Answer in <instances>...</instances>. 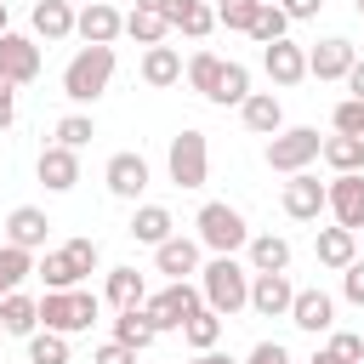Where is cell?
I'll return each instance as SVG.
<instances>
[{
    "instance_id": "836d02e7",
    "label": "cell",
    "mask_w": 364,
    "mask_h": 364,
    "mask_svg": "<svg viewBox=\"0 0 364 364\" xmlns=\"http://www.w3.org/2000/svg\"><path fill=\"white\" fill-rule=\"evenodd\" d=\"M28 273H34V256L17 250V245H0V296H11Z\"/></svg>"
},
{
    "instance_id": "6da1fadb",
    "label": "cell",
    "mask_w": 364,
    "mask_h": 364,
    "mask_svg": "<svg viewBox=\"0 0 364 364\" xmlns=\"http://www.w3.org/2000/svg\"><path fill=\"white\" fill-rule=\"evenodd\" d=\"M199 296L216 318H233L239 307H250V267H239L233 256H210L199 267Z\"/></svg>"
},
{
    "instance_id": "5bb4252c",
    "label": "cell",
    "mask_w": 364,
    "mask_h": 364,
    "mask_svg": "<svg viewBox=\"0 0 364 364\" xmlns=\"http://www.w3.org/2000/svg\"><path fill=\"white\" fill-rule=\"evenodd\" d=\"M318 210H324V182L313 171H296L284 182V216L290 222H318Z\"/></svg>"
},
{
    "instance_id": "e0dca14e",
    "label": "cell",
    "mask_w": 364,
    "mask_h": 364,
    "mask_svg": "<svg viewBox=\"0 0 364 364\" xmlns=\"http://www.w3.org/2000/svg\"><path fill=\"white\" fill-rule=\"evenodd\" d=\"M46 228H51V216L40 210V205H17L11 216H6V245H17V250H40L46 245Z\"/></svg>"
},
{
    "instance_id": "cb8c5ba5",
    "label": "cell",
    "mask_w": 364,
    "mask_h": 364,
    "mask_svg": "<svg viewBox=\"0 0 364 364\" xmlns=\"http://www.w3.org/2000/svg\"><path fill=\"white\" fill-rule=\"evenodd\" d=\"M171 228H176V222H171V210H165V205H136V216H131V228H125V233H131L136 245H165V239H171Z\"/></svg>"
},
{
    "instance_id": "9f6ffc18",
    "label": "cell",
    "mask_w": 364,
    "mask_h": 364,
    "mask_svg": "<svg viewBox=\"0 0 364 364\" xmlns=\"http://www.w3.org/2000/svg\"><path fill=\"white\" fill-rule=\"evenodd\" d=\"M358 17H364V0H358Z\"/></svg>"
},
{
    "instance_id": "f5cc1de1",
    "label": "cell",
    "mask_w": 364,
    "mask_h": 364,
    "mask_svg": "<svg viewBox=\"0 0 364 364\" xmlns=\"http://www.w3.org/2000/svg\"><path fill=\"white\" fill-rule=\"evenodd\" d=\"M307 364H341V358H330V353H313V358H307Z\"/></svg>"
},
{
    "instance_id": "d6986e66",
    "label": "cell",
    "mask_w": 364,
    "mask_h": 364,
    "mask_svg": "<svg viewBox=\"0 0 364 364\" xmlns=\"http://www.w3.org/2000/svg\"><path fill=\"white\" fill-rule=\"evenodd\" d=\"M154 267H159V273H171V284H176V279H188V273H199V239L171 233L165 245H154Z\"/></svg>"
},
{
    "instance_id": "8fae6325",
    "label": "cell",
    "mask_w": 364,
    "mask_h": 364,
    "mask_svg": "<svg viewBox=\"0 0 364 364\" xmlns=\"http://www.w3.org/2000/svg\"><path fill=\"white\" fill-rule=\"evenodd\" d=\"M290 301H296V284L284 273H250V313L262 318H290Z\"/></svg>"
},
{
    "instance_id": "7c38bea8",
    "label": "cell",
    "mask_w": 364,
    "mask_h": 364,
    "mask_svg": "<svg viewBox=\"0 0 364 364\" xmlns=\"http://www.w3.org/2000/svg\"><path fill=\"white\" fill-rule=\"evenodd\" d=\"M290 324L296 330H307V336H330L336 330V301L313 284V290H296V301H290Z\"/></svg>"
},
{
    "instance_id": "d590c367",
    "label": "cell",
    "mask_w": 364,
    "mask_h": 364,
    "mask_svg": "<svg viewBox=\"0 0 364 364\" xmlns=\"http://www.w3.org/2000/svg\"><path fill=\"white\" fill-rule=\"evenodd\" d=\"M28 364H68V336L34 330V336H28Z\"/></svg>"
},
{
    "instance_id": "4dcf8cb0",
    "label": "cell",
    "mask_w": 364,
    "mask_h": 364,
    "mask_svg": "<svg viewBox=\"0 0 364 364\" xmlns=\"http://www.w3.org/2000/svg\"><path fill=\"white\" fill-rule=\"evenodd\" d=\"M125 34L136 40V46H165V34H171V23L159 17V11H125Z\"/></svg>"
},
{
    "instance_id": "f907efd6",
    "label": "cell",
    "mask_w": 364,
    "mask_h": 364,
    "mask_svg": "<svg viewBox=\"0 0 364 364\" xmlns=\"http://www.w3.org/2000/svg\"><path fill=\"white\" fill-rule=\"evenodd\" d=\"M347 91L364 97V57H353V68H347Z\"/></svg>"
},
{
    "instance_id": "11a10c76",
    "label": "cell",
    "mask_w": 364,
    "mask_h": 364,
    "mask_svg": "<svg viewBox=\"0 0 364 364\" xmlns=\"http://www.w3.org/2000/svg\"><path fill=\"white\" fill-rule=\"evenodd\" d=\"M0 34H6V0H0Z\"/></svg>"
},
{
    "instance_id": "6f0895ef",
    "label": "cell",
    "mask_w": 364,
    "mask_h": 364,
    "mask_svg": "<svg viewBox=\"0 0 364 364\" xmlns=\"http://www.w3.org/2000/svg\"><path fill=\"white\" fill-rule=\"evenodd\" d=\"M358 364H364V358H358Z\"/></svg>"
},
{
    "instance_id": "9c48e42d",
    "label": "cell",
    "mask_w": 364,
    "mask_h": 364,
    "mask_svg": "<svg viewBox=\"0 0 364 364\" xmlns=\"http://www.w3.org/2000/svg\"><path fill=\"white\" fill-rule=\"evenodd\" d=\"M0 80H11V85H34L40 80V46L28 40V34H0Z\"/></svg>"
},
{
    "instance_id": "7bdbcfd3",
    "label": "cell",
    "mask_w": 364,
    "mask_h": 364,
    "mask_svg": "<svg viewBox=\"0 0 364 364\" xmlns=\"http://www.w3.org/2000/svg\"><path fill=\"white\" fill-rule=\"evenodd\" d=\"M330 358H341V364H358L364 358V336H353V330H330V347H324Z\"/></svg>"
},
{
    "instance_id": "2e32d148",
    "label": "cell",
    "mask_w": 364,
    "mask_h": 364,
    "mask_svg": "<svg viewBox=\"0 0 364 364\" xmlns=\"http://www.w3.org/2000/svg\"><path fill=\"white\" fill-rule=\"evenodd\" d=\"M102 182H108L114 199H136V193L148 188V159H142V154H114V159L102 165Z\"/></svg>"
},
{
    "instance_id": "60d3db41",
    "label": "cell",
    "mask_w": 364,
    "mask_h": 364,
    "mask_svg": "<svg viewBox=\"0 0 364 364\" xmlns=\"http://www.w3.org/2000/svg\"><path fill=\"white\" fill-rule=\"evenodd\" d=\"M176 28H182V34H188V40H205V34H210V28H216V11H210V6H205V0H193V6H188V11H182V23H176Z\"/></svg>"
},
{
    "instance_id": "f1b7e54d",
    "label": "cell",
    "mask_w": 364,
    "mask_h": 364,
    "mask_svg": "<svg viewBox=\"0 0 364 364\" xmlns=\"http://www.w3.org/2000/svg\"><path fill=\"white\" fill-rule=\"evenodd\" d=\"M154 336H159V330L148 324V313H142V307H125V313L114 318V341H119V347H131V353L154 347Z\"/></svg>"
},
{
    "instance_id": "d4e9b609",
    "label": "cell",
    "mask_w": 364,
    "mask_h": 364,
    "mask_svg": "<svg viewBox=\"0 0 364 364\" xmlns=\"http://www.w3.org/2000/svg\"><path fill=\"white\" fill-rule=\"evenodd\" d=\"M245 250H250V273H284L290 267V239H279V233H256Z\"/></svg>"
},
{
    "instance_id": "5b68a950",
    "label": "cell",
    "mask_w": 364,
    "mask_h": 364,
    "mask_svg": "<svg viewBox=\"0 0 364 364\" xmlns=\"http://www.w3.org/2000/svg\"><path fill=\"white\" fill-rule=\"evenodd\" d=\"M165 165H171L176 188H205L210 182V142H205V131H176Z\"/></svg>"
},
{
    "instance_id": "f6af8a7d",
    "label": "cell",
    "mask_w": 364,
    "mask_h": 364,
    "mask_svg": "<svg viewBox=\"0 0 364 364\" xmlns=\"http://www.w3.org/2000/svg\"><path fill=\"white\" fill-rule=\"evenodd\" d=\"M245 364H290V353H284V341H256Z\"/></svg>"
},
{
    "instance_id": "ab89813d",
    "label": "cell",
    "mask_w": 364,
    "mask_h": 364,
    "mask_svg": "<svg viewBox=\"0 0 364 364\" xmlns=\"http://www.w3.org/2000/svg\"><path fill=\"white\" fill-rule=\"evenodd\" d=\"M336 136H358L364 142V97L336 102Z\"/></svg>"
},
{
    "instance_id": "9a60e30c",
    "label": "cell",
    "mask_w": 364,
    "mask_h": 364,
    "mask_svg": "<svg viewBox=\"0 0 364 364\" xmlns=\"http://www.w3.org/2000/svg\"><path fill=\"white\" fill-rule=\"evenodd\" d=\"M353 40H341V34H330V40H318L313 51H307V74L313 80H347V68H353Z\"/></svg>"
},
{
    "instance_id": "74e56055",
    "label": "cell",
    "mask_w": 364,
    "mask_h": 364,
    "mask_svg": "<svg viewBox=\"0 0 364 364\" xmlns=\"http://www.w3.org/2000/svg\"><path fill=\"white\" fill-rule=\"evenodd\" d=\"M256 6H262V0H222V6H216V23H222V28H239V34H250V23H256Z\"/></svg>"
},
{
    "instance_id": "1f68e13d",
    "label": "cell",
    "mask_w": 364,
    "mask_h": 364,
    "mask_svg": "<svg viewBox=\"0 0 364 364\" xmlns=\"http://www.w3.org/2000/svg\"><path fill=\"white\" fill-rule=\"evenodd\" d=\"M182 74H188V85H193L199 97H216V80H222V57H216V51H193Z\"/></svg>"
},
{
    "instance_id": "7dc6e473",
    "label": "cell",
    "mask_w": 364,
    "mask_h": 364,
    "mask_svg": "<svg viewBox=\"0 0 364 364\" xmlns=\"http://www.w3.org/2000/svg\"><path fill=\"white\" fill-rule=\"evenodd\" d=\"M273 6H279L290 23H307V17H318V6H324V0H273Z\"/></svg>"
},
{
    "instance_id": "277c9868",
    "label": "cell",
    "mask_w": 364,
    "mask_h": 364,
    "mask_svg": "<svg viewBox=\"0 0 364 364\" xmlns=\"http://www.w3.org/2000/svg\"><path fill=\"white\" fill-rule=\"evenodd\" d=\"M193 228H199V245H205V250H216V256H233V250H245V245H250V228H245V216H239L228 199L199 205Z\"/></svg>"
},
{
    "instance_id": "681fc988",
    "label": "cell",
    "mask_w": 364,
    "mask_h": 364,
    "mask_svg": "<svg viewBox=\"0 0 364 364\" xmlns=\"http://www.w3.org/2000/svg\"><path fill=\"white\" fill-rule=\"evenodd\" d=\"M188 6H193V0H159V6H154V11H159V17H165V23H171V28H176V23H182V11H188Z\"/></svg>"
},
{
    "instance_id": "ba28073f",
    "label": "cell",
    "mask_w": 364,
    "mask_h": 364,
    "mask_svg": "<svg viewBox=\"0 0 364 364\" xmlns=\"http://www.w3.org/2000/svg\"><path fill=\"white\" fill-rule=\"evenodd\" d=\"M324 210L336 216V228L364 233V171H358V176H336V182H324Z\"/></svg>"
},
{
    "instance_id": "30bf717a",
    "label": "cell",
    "mask_w": 364,
    "mask_h": 364,
    "mask_svg": "<svg viewBox=\"0 0 364 364\" xmlns=\"http://www.w3.org/2000/svg\"><path fill=\"white\" fill-rule=\"evenodd\" d=\"M74 34H80L85 46H114V40L125 34V17H119L108 0H91V6L74 11Z\"/></svg>"
},
{
    "instance_id": "603a6c76",
    "label": "cell",
    "mask_w": 364,
    "mask_h": 364,
    "mask_svg": "<svg viewBox=\"0 0 364 364\" xmlns=\"http://www.w3.org/2000/svg\"><path fill=\"white\" fill-rule=\"evenodd\" d=\"M34 324H40V301L34 296H23V290L0 296V330L6 336H34Z\"/></svg>"
},
{
    "instance_id": "3957f363",
    "label": "cell",
    "mask_w": 364,
    "mask_h": 364,
    "mask_svg": "<svg viewBox=\"0 0 364 364\" xmlns=\"http://www.w3.org/2000/svg\"><path fill=\"white\" fill-rule=\"evenodd\" d=\"M102 313V301L91 296V290H46L40 296V324L46 330H57V336H80V330H91V318Z\"/></svg>"
},
{
    "instance_id": "f546056e",
    "label": "cell",
    "mask_w": 364,
    "mask_h": 364,
    "mask_svg": "<svg viewBox=\"0 0 364 364\" xmlns=\"http://www.w3.org/2000/svg\"><path fill=\"white\" fill-rule=\"evenodd\" d=\"M182 336H188V347H193V353H210V347L222 341V318H216L210 307H193V313L182 318Z\"/></svg>"
},
{
    "instance_id": "816d5d0a",
    "label": "cell",
    "mask_w": 364,
    "mask_h": 364,
    "mask_svg": "<svg viewBox=\"0 0 364 364\" xmlns=\"http://www.w3.org/2000/svg\"><path fill=\"white\" fill-rule=\"evenodd\" d=\"M188 364H233V358H228V353H216V347H210V353H199V358H188Z\"/></svg>"
},
{
    "instance_id": "4316f807",
    "label": "cell",
    "mask_w": 364,
    "mask_h": 364,
    "mask_svg": "<svg viewBox=\"0 0 364 364\" xmlns=\"http://www.w3.org/2000/svg\"><path fill=\"white\" fill-rule=\"evenodd\" d=\"M318 159H324L336 176H358V171H364V142H358V136H324Z\"/></svg>"
},
{
    "instance_id": "44dd1931",
    "label": "cell",
    "mask_w": 364,
    "mask_h": 364,
    "mask_svg": "<svg viewBox=\"0 0 364 364\" xmlns=\"http://www.w3.org/2000/svg\"><path fill=\"white\" fill-rule=\"evenodd\" d=\"M313 256H318V267H347V262H358V233H347V228H318V239H313Z\"/></svg>"
},
{
    "instance_id": "f35d334b",
    "label": "cell",
    "mask_w": 364,
    "mask_h": 364,
    "mask_svg": "<svg viewBox=\"0 0 364 364\" xmlns=\"http://www.w3.org/2000/svg\"><path fill=\"white\" fill-rule=\"evenodd\" d=\"M91 136H97V125H91L85 114H68V119H57V148H74V154H80Z\"/></svg>"
},
{
    "instance_id": "c3c4849f",
    "label": "cell",
    "mask_w": 364,
    "mask_h": 364,
    "mask_svg": "<svg viewBox=\"0 0 364 364\" xmlns=\"http://www.w3.org/2000/svg\"><path fill=\"white\" fill-rule=\"evenodd\" d=\"M11 119H17V85L0 80V131H11Z\"/></svg>"
},
{
    "instance_id": "ee69618b",
    "label": "cell",
    "mask_w": 364,
    "mask_h": 364,
    "mask_svg": "<svg viewBox=\"0 0 364 364\" xmlns=\"http://www.w3.org/2000/svg\"><path fill=\"white\" fill-rule=\"evenodd\" d=\"M341 296H347L353 307H364V262H347V267H341Z\"/></svg>"
},
{
    "instance_id": "db71d44e",
    "label": "cell",
    "mask_w": 364,
    "mask_h": 364,
    "mask_svg": "<svg viewBox=\"0 0 364 364\" xmlns=\"http://www.w3.org/2000/svg\"><path fill=\"white\" fill-rule=\"evenodd\" d=\"M154 6H159V0H136V11H154Z\"/></svg>"
},
{
    "instance_id": "ffe728a7",
    "label": "cell",
    "mask_w": 364,
    "mask_h": 364,
    "mask_svg": "<svg viewBox=\"0 0 364 364\" xmlns=\"http://www.w3.org/2000/svg\"><path fill=\"white\" fill-rule=\"evenodd\" d=\"M239 114H245V131H256V136H279V125H284V108L273 91H250L239 102Z\"/></svg>"
},
{
    "instance_id": "8d00e7d4",
    "label": "cell",
    "mask_w": 364,
    "mask_h": 364,
    "mask_svg": "<svg viewBox=\"0 0 364 364\" xmlns=\"http://www.w3.org/2000/svg\"><path fill=\"white\" fill-rule=\"evenodd\" d=\"M34 273L46 279V290H74V284H80V279H74V267L63 262V250H46V256L34 262Z\"/></svg>"
},
{
    "instance_id": "e575fe53",
    "label": "cell",
    "mask_w": 364,
    "mask_h": 364,
    "mask_svg": "<svg viewBox=\"0 0 364 364\" xmlns=\"http://www.w3.org/2000/svg\"><path fill=\"white\" fill-rule=\"evenodd\" d=\"M284 28H290V17H284L273 0H262V6H256V23H250V40H256V46H273V40H284Z\"/></svg>"
},
{
    "instance_id": "4fadbf2b",
    "label": "cell",
    "mask_w": 364,
    "mask_h": 364,
    "mask_svg": "<svg viewBox=\"0 0 364 364\" xmlns=\"http://www.w3.org/2000/svg\"><path fill=\"white\" fill-rule=\"evenodd\" d=\"M262 68H267L273 85H301L307 80V51L296 40H273V46H262Z\"/></svg>"
},
{
    "instance_id": "7a4b0ae2",
    "label": "cell",
    "mask_w": 364,
    "mask_h": 364,
    "mask_svg": "<svg viewBox=\"0 0 364 364\" xmlns=\"http://www.w3.org/2000/svg\"><path fill=\"white\" fill-rule=\"evenodd\" d=\"M114 80V46H80L63 68V97L68 102H97Z\"/></svg>"
},
{
    "instance_id": "d6a6232c",
    "label": "cell",
    "mask_w": 364,
    "mask_h": 364,
    "mask_svg": "<svg viewBox=\"0 0 364 364\" xmlns=\"http://www.w3.org/2000/svg\"><path fill=\"white\" fill-rule=\"evenodd\" d=\"M245 97H250V68H245V63H222V80H216V97H210V102L239 108Z\"/></svg>"
},
{
    "instance_id": "7402d4cb",
    "label": "cell",
    "mask_w": 364,
    "mask_h": 364,
    "mask_svg": "<svg viewBox=\"0 0 364 364\" xmlns=\"http://www.w3.org/2000/svg\"><path fill=\"white\" fill-rule=\"evenodd\" d=\"M102 296H108V307H119V313H125V307H142V301H148V279H142L136 267H114L108 284H102Z\"/></svg>"
},
{
    "instance_id": "83f0119b",
    "label": "cell",
    "mask_w": 364,
    "mask_h": 364,
    "mask_svg": "<svg viewBox=\"0 0 364 364\" xmlns=\"http://www.w3.org/2000/svg\"><path fill=\"white\" fill-rule=\"evenodd\" d=\"M142 80H148L154 91L176 85V80H182V57H176L171 46H148V57H142Z\"/></svg>"
},
{
    "instance_id": "b9f144b4",
    "label": "cell",
    "mask_w": 364,
    "mask_h": 364,
    "mask_svg": "<svg viewBox=\"0 0 364 364\" xmlns=\"http://www.w3.org/2000/svg\"><path fill=\"white\" fill-rule=\"evenodd\" d=\"M63 262L74 267V279H85V273L97 267V239H68V245H63Z\"/></svg>"
},
{
    "instance_id": "bcb514c9",
    "label": "cell",
    "mask_w": 364,
    "mask_h": 364,
    "mask_svg": "<svg viewBox=\"0 0 364 364\" xmlns=\"http://www.w3.org/2000/svg\"><path fill=\"white\" fill-rule=\"evenodd\" d=\"M91 364H136V353H131V347H119V341H102V347L91 353Z\"/></svg>"
},
{
    "instance_id": "8992f818",
    "label": "cell",
    "mask_w": 364,
    "mask_h": 364,
    "mask_svg": "<svg viewBox=\"0 0 364 364\" xmlns=\"http://www.w3.org/2000/svg\"><path fill=\"white\" fill-rule=\"evenodd\" d=\"M318 148H324V136H318L313 125H290V131H279V136L267 142V165L284 171V176H296V171H307V165L318 159Z\"/></svg>"
},
{
    "instance_id": "484cf974",
    "label": "cell",
    "mask_w": 364,
    "mask_h": 364,
    "mask_svg": "<svg viewBox=\"0 0 364 364\" xmlns=\"http://www.w3.org/2000/svg\"><path fill=\"white\" fill-rule=\"evenodd\" d=\"M34 34L40 40H68L74 34V6L68 0H34Z\"/></svg>"
},
{
    "instance_id": "52a82bcc",
    "label": "cell",
    "mask_w": 364,
    "mask_h": 364,
    "mask_svg": "<svg viewBox=\"0 0 364 364\" xmlns=\"http://www.w3.org/2000/svg\"><path fill=\"white\" fill-rule=\"evenodd\" d=\"M193 307H205V296H199L188 279H176V284H165V290H154V296L142 301V313H148L154 330H182V318H188Z\"/></svg>"
},
{
    "instance_id": "ac0fdd59",
    "label": "cell",
    "mask_w": 364,
    "mask_h": 364,
    "mask_svg": "<svg viewBox=\"0 0 364 364\" xmlns=\"http://www.w3.org/2000/svg\"><path fill=\"white\" fill-rule=\"evenodd\" d=\"M34 171H40V182H46L51 193H68V188L80 182V154L51 142V148H40V165H34Z\"/></svg>"
}]
</instances>
